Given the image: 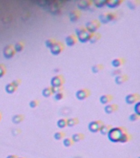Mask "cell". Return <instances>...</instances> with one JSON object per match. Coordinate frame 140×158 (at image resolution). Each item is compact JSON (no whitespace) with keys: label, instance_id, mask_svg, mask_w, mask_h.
Instances as JSON below:
<instances>
[{"label":"cell","instance_id":"cell-10","mask_svg":"<svg viewBox=\"0 0 140 158\" xmlns=\"http://www.w3.org/2000/svg\"><path fill=\"white\" fill-rule=\"evenodd\" d=\"M140 99V95L138 93H131L125 96V102L129 105L134 104Z\"/></svg>","mask_w":140,"mask_h":158},{"label":"cell","instance_id":"cell-18","mask_svg":"<svg viewBox=\"0 0 140 158\" xmlns=\"http://www.w3.org/2000/svg\"><path fill=\"white\" fill-rule=\"evenodd\" d=\"M113 100V96L111 94H105V95H103L100 97V102L103 105H106V104H108L110 103L112 100Z\"/></svg>","mask_w":140,"mask_h":158},{"label":"cell","instance_id":"cell-38","mask_svg":"<svg viewBox=\"0 0 140 158\" xmlns=\"http://www.w3.org/2000/svg\"><path fill=\"white\" fill-rule=\"evenodd\" d=\"M139 107H140V102L138 101V103L135 105L134 106V112L135 114H137L138 115H140V110H139Z\"/></svg>","mask_w":140,"mask_h":158},{"label":"cell","instance_id":"cell-12","mask_svg":"<svg viewBox=\"0 0 140 158\" xmlns=\"http://www.w3.org/2000/svg\"><path fill=\"white\" fill-rule=\"evenodd\" d=\"M78 42V39L76 37L75 34H70L68 36L66 37V44L68 45V46H73V45H76Z\"/></svg>","mask_w":140,"mask_h":158},{"label":"cell","instance_id":"cell-16","mask_svg":"<svg viewBox=\"0 0 140 158\" xmlns=\"http://www.w3.org/2000/svg\"><path fill=\"white\" fill-rule=\"evenodd\" d=\"M128 76L126 74H120V75L115 77V82L117 85H121L123 83H125V82L128 81Z\"/></svg>","mask_w":140,"mask_h":158},{"label":"cell","instance_id":"cell-30","mask_svg":"<svg viewBox=\"0 0 140 158\" xmlns=\"http://www.w3.org/2000/svg\"><path fill=\"white\" fill-rule=\"evenodd\" d=\"M57 125H58V128H65V127H66L67 126V124H66V119H60V120H58V121L57 122Z\"/></svg>","mask_w":140,"mask_h":158},{"label":"cell","instance_id":"cell-32","mask_svg":"<svg viewBox=\"0 0 140 158\" xmlns=\"http://www.w3.org/2000/svg\"><path fill=\"white\" fill-rule=\"evenodd\" d=\"M66 133L64 132H62V131H59V132H57L54 134V138L56 140H62L63 138H65Z\"/></svg>","mask_w":140,"mask_h":158},{"label":"cell","instance_id":"cell-1","mask_svg":"<svg viewBox=\"0 0 140 158\" xmlns=\"http://www.w3.org/2000/svg\"><path fill=\"white\" fill-rule=\"evenodd\" d=\"M127 129L124 127H115V128H112L110 132L108 133V139L112 142V143H119L120 138L123 133L126 132Z\"/></svg>","mask_w":140,"mask_h":158},{"label":"cell","instance_id":"cell-41","mask_svg":"<svg viewBox=\"0 0 140 158\" xmlns=\"http://www.w3.org/2000/svg\"><path fill=\"white\" fill-rule=\"evenodd\" d=\"M53 89V93L55 94L57 92H59L61 91H63V87H52Z\"/></svg>","mask_w":140,"mask_h":158},{"label":"cell","instance_id":"cell-33","mask_svg":"<svg viewBox=\"0 0 140 158\" xmlns=\"http://www.w3.org/2000/svg\"><path fill=\"white\" fill-rule=\"evenodd\" d=\"M57 40L54 39V38H50V39H48V40L45 41V45H46V47L47 48H49L50 49L52 46H53L54 44L56 43Z\"/></svg>","mask_w":140,"mask_h":158},{"label":"cell","instance_id":"cell-36","mask_svg":"<svg viewBox=\"0 0 140 158\" xmlns=\"http://www.w3.org/2000/svg\"><path fill=\"white\" fill-rule=\"evenodd\" d=\"M6 73H7V69H6L5 65L3 63H0V78H3Z\"/></svg>","mask_w":140,"mask_h":158},{"label":"cell","instance_id":"cell-24","mask_svg":"<svg viewBox=\"0 0 140 158\" xmlns=\"http://www.w3.org/2000/svg\"><path fill=\"white\" fill-rule=\"evenodd\" d=\"M112 126L110 125V124H103V125L102 126V128H100L99 132H100L103 135H108V133H109L111 129H112Z\"/></svg>","mask_w":140,"mask_h":158},{"label":"cell","instance_id":"cell-13","mask_svg":"<svg viewBox=\"0 0 140 158\" xmlns=\"http://www.w3.org/2000/svg\"><path fill=\"white\" fill-rule=\"evenodd\" d=\"M81 17V13H80V10H77V9H75L70 12V19L71 22H77L79 19Z\"/></svg>","mask_w":140,"mask_h":158},{"label":"cell","instance_id":"cell-19","mask_svg":"<svg viewBox=\"0 0 140 158\" xmlns=\"http://www.w3.org/2000/svg\"><path fill=\"white\" fill-rule=\"evenodd\" d=\"M71 139H72L73 143H78V142H80L85 139V134L82 133H76L73 134Z\"/></svg>","mask_w":140,"mask_h":158},{"label":"cell","instance_id":"cell-26","mask_svg":"<svg viewBox=\"0 0 140 158\" xmlns=\"http://www.w3.org/2000/svg\"><path fill=\"white\" fill-rule=\"evenodd\" d=\"M42 94L44 97H49V96H51L53 94L52 87H46L45 88H44V90L42 91Z\"/></svg>","mask_w":140,"mask_h":158},{"label":"cell","instance_id":"cell-37","mask_svg":"<svg viewBox=\"0 0 140 158\" xmlns=\"http://www.w3.org/2000/svg\"><path fill=\"white\" fill-rule=\"evenodd\" d=\"M139 119V115H138L137 114L133 113L132 115H130V120L134 122V121H137Z\"/></svg>","mask_w":140,"mask_h":158},{"label":"cell","instance_id":"cell-28","mask_svg":"<svg viewBox=\"0 0 140 158\" xmlns=\"http://www.w3.org/2000/svg\"><path fill=\"white\" fill-rule=\"evenodd\" d=\"M104 66L102 63H97L95 65H93L92 67V71L93 73H100L101 71L103 70Z\"/></svg>","mask_w":140,"mask_h":158},{"label":"cell","instance_id":"cell-43","mask_svg":"<svg viewBox=\"0 0 140 158\" xmlns=\"http://www.w3.org/2000/svg\"><path fill=\"white\" fill-rule=\"evenodd\" d=\"M7 158H18L17 156L16 155H9Z\"/></svg>","mask_w":140,"mask_h":158},{"label":"cell","instance_id":"cell-35","mask_svg":"<svg viewBox=\"0 0 140 158\" xmlns=\"http://www.w3.org/2000/svg\"><path fill=\"white\" fill-rule=\"evenodd\" d=\"M39 105H40V100L38 99H34V100H30V104H29L30 108H36Z\"/></svg>","mask_w":140,"mask_h":158},{"label":"cell","instance_id":"cell-11","mask_svg":"<svg viewBox=\"0 0 140 158\" xmlns=\"http://www.w3.org/2000/svg\"><path fill=\"white\" fill-rule=\"evenodd\" d=\"M78 7L80 9L83 10H86L91 8V6L93 4V0H78Z\"/></svg>","mask_w":140,"mask_h":158},{"label":"cell","instance_id":"cell-27","mask_svg":"<svg viewBox=\"0 0 140 158\" xmlns=\"http://www.w3.org/2000/svg\"><path fill=\"white\" fill-rule=\"evenodd\" d=\"M79 120H78V118H69L66 120V124H67V126H69V127H74V126L77 125L78 124H79Z\"/></svg>","mask_w":140,"mask_h":158},{"label":"cell","instance_id":"cell-17","mask_svg":"<svg viewBox=\"0 0 140 158\" xmlns=\"http://www.w3.org/2000/svg\"><path fill=\"white\" fill-rule=\"evenodd\" d=\"M125 59L123 58H115L114 59L112 62V64L113 67H115V68H120L121 66L124 65V63H125Z\"/></svg>","mask_w":140,"mask_h":158},{"label":"cell","instance_id":"cell-42","mask_svg":"<svg viewBox=\"0 0 140 158\" xmlns=\"http://www.w3.org/2000/svg\"><path fill=\"white\" fill-rule=\"evenodd\" d=\"M21 133V130L20 128H14L13 130V135H18V134H20V133Z\"/></svg>","mask_w":140,"mask_h":158},{"label":"cell","instance_id":"cell-34","mask_svg":"<svg viewBox=\"0 0 140 158\" xmlns=\"http://www.w3.org/2000/svg\"><path fill=\"white\" fill-rule=\"evenodd\" d=\"M73 141L71 139V138H66L63 140V145L68 148V147H70V146L73 145Z\"/></svg>","mask_w":140,"mask_h":158},{"label":"cell","instance_id":"cell-20","mask_svg":"<svg viewBox=\"0 0 140 158\" xmlns=\"http://www.w3.org/2000/svg\"><path fill=\"white\" fill-rule=\"evenodd\" d=\"M131 138H132V136L128 133V131H126V132H125V133H123L122 135H121V137H120V141H119V143H128V142H130V141L131 140Z\"/></svg>","mask_w":140,"mask_h":158},{"label":"cell","instance_id":"cell-5","mask_svg":"<svg viewBox=\"0 0 140 158\" xmlns=\"http://www.w3.org/2000/svg\"><path fill=\"white\" fill-rule=\"evenodd\" d=\"M65 83V78L62 75L58 74V75L54 76L52 79H51V87H63Z\"/></svg>","mask_w":140,"mask_h":158},{"label":"cell","instance_id":"cell-29","mask_svg":"<svg viewBox=\"0 0 140 158\" xmlns=\"http://www.w3.org/2000/svg\"><path fill=\"white\" fill-rule=\"evenodd\" d=\"M65 97H66V93H65V91H64V90H63V91H59V92L55 93L54 99H55L56 100H63V99H64Z\"/></svg>","mask_w":140,"mask_h":158},{"label":"cell","instance_id":"cell-4","mask_svg":"<svg viewBox=\"0 0 140 158\" xmlns=\"http://www.w3.org/2000/svg\"><path fill=\"white\" fill-rule=\"evenodd\" d=\"M65 50V45L62 42L57 40L54 45L50 48V52L53 54V55H58L61 53L63 52V50Z\"/></svg>","mask_w":140,"mask_h":158},{"label":"cell","instance_id":"cell-22","mask_svg":"<svg viewBox=\"0 0 140 158\" xmlns=\"http://www.w3.org/2000/svg\"><path fill=\"white\" fill-rule=\"evenodd\" d=\"M24 120H25V116H24V115H21V114H17V115H15L13 116V122L16 124L21 123Z\"/></svg>","mask_w":140,"mask_h":158},{"label":"cell","instance_id":"cell-25","mask_svg":"<svg viewBox=\"0 0 140 158\" xmlns=\"http://www.w3.org/2000/svg\"><path fill=\"white\" fill-rule=\"evenodd\" d=\"M25 48V42L22 40L17 41L16 43V45H14V49H15L16 52H21Z\"/></svg>","mask_w":140,"mask_h":158},{"label":"cell","instance_id":"cell-2","mask_svg":"<svg viewBox=\"0 0 140 158\" xmlns=\"http://www.w3.org/2000/svg\"><path fill=\"white\" fill-rule=\"evenodd\" d=\"M92 33L89 32L85 26H80L75 30V35L77 37L78 40H80V42L86 43L89 41V39L91 37Z\"/></svg>","mask_w":140,"mask_h":158},{"label":"cell","instance_id":"cell-21","mask_svg":"<svg viewBox=\"0 0 140 158\" xmlns=\"http://www.w3.org/2000/svg\"><path fill=\"white\" fill-rule=\"evenodd\" d=\"M102 35H101L100 33L98 32H93L91 34V37L89 39V42L92 43V44H94V43L98 42V40H100Z\"/></svg>","mask_w":140,"mask_h":158},{"label":"cell","instance_id":"cell-6","mask_svg":"<svg viewBox=\"0 0 140 158\" xmlns=\"http://www.w3.org/2000/svg\"><path fill=\"white\" fill-rule=\"evenodd\" d=\"M16 53L17 52H16L15 49H14V46L12 45H8L3 48V56H4L6 59H10L13 58V57L15 56Z\"/></svg>","mask_w":140,"mask_h":158},{"label":"cell","instance_id":"cell-31","mask_svg":"<svg viewBox=\"0 0 140 158\" xmlns=\"http://www.w3.org/2000/svg\"><path fill=\"white\" fill-rule=\"evenodd\" d=\"M107 0H93V3H94V5L98 8H102L104 5H106Z\"/></svg>","mask_w":140,"mask_h":158},{"label":"cell","instance_id":"cell-39","mask_svg":"<svg viewBox=\"0 0 140 158\" xmlns=\"http://www.w3.org/2000/svg\"><path fill=\"white\" fill-rule=\"evenodd\" d=\"M120 74H122V71H121V69H120V68L115 69V70L113 71L112 73V75L115 76V77H117V76L120 75Z\"/></svg>","mask_w":140,"mask_h":158},{"label":"cell","instance_id":"cell-8","mask_svg":"<svg viewBox=\"0 0 140 158\" xmlns=\"http://www.w3.org/2000/svg\"><path fill=\"white\" fill-rule=\"evenodd\" d=\"M100 27V22L98 20H92L86 23V30L90 33L96 32V30Z\"/></svg>","mask_w":140,"mask_h":158},{"label":"cell","instance_id":"cell-23","mask_svg":"<svg viewBox=\"0 0 140 158\" xmlns=\"http://www.w3.org/2000/svg\"><path fill=\"white\" fill-rule=\"evenodd\" d=\"M17 90V87L16 86L13 85V83H8V84H7V86L5 87V91L8 93V94H13V93L16 92Z\"/></svg>","mask_w":140,"mask_h":158},{"label":"cell","instance_id":"cell-9","mask_svg":"<svg viewBox=\"0 0 140 158\" xmlns=\"http://www.w3.org/2000/svg\"><path fill=\"white\" fill-rule=\"evenodd\" d=\"M90 95H91V92L87 88H81L80 90H78L75 93V96H76L78 100H84L85 99H87V98L89 97Z\"/></svg>","mask_w":140,"mask_h":158},{"label":"cell","instance_id":"cell-14","mask_svg":"<svg viewBox=\"0 0 140 158\" xmlns=\"http://www.w3.org/2000/svg\"><path fill=\"white\" fill-rule=\"evenodd\" d=\"M118 110V105L116 104H110V105H106L104 111L107 114H112L116 112Z\"/></svg>","mask_w":140,"mask_h":158},{"label":"cell","instance_id":"cell-7","mask_svg":"<svg viewBox=\"0 0 140 158\" xmlns=\"http://www.w3.org/2000/svg\"><path fill=\"white\" fill-rule=\"evenodd\" d=\"M103 124H103V122L102 120H93L92 122H90L89 124V129L92 133H97V132H99L100 128H102V126Z\"/></svg>","mask_w":140,"mask_h":158},{"label":"cell","instance_id":"cell-45","mask_svg":"<svg viewBox=\"0 0 140 158\" xmlns=\"http://www.w3.org/2000/svg\"><path fill=\"white\" fill-rule=\"evenodd\" d=\"M18 158H25V157H18Z\"/></svg>","mask_w":140,"mask_h":158},{"label":"cell","instance_id":"cell-3","mask_svg":"<svg viewBox=\"0 0 140 158\" xmlns=\"http://www.w3.org/2000/svg\"><path fill=\"white\" fill-rule=\"evenodd\" d=\"M118 18H119V16H118L117 13H104L99 17L100 21L103 23H108L117 20Z\"/></svg>","mask_w":140,"mask_h":158},{"label":"cell","instance_id":"cell-15","mask_svg":"<svg viewBox=\"0 0 140 158\" xmlns=\"http://www.w3.org/2000/svg\"><path fill=\"white\" fill-rule=\"evenodd\" d=\"M123 1L124 0H107L106 5H108L111 8H116L123 3Z\"/></svg>","mask_w":140,"mask_h":158},{"label":"cell","instance_id":"cell-40","mask_svg":"<svg viewBox=\"0 0 140 158\" xmlns=\"http://www.w3.org/2000/svg\"><path fill=\"white\" fill-rule=\"evenodd\" d=\"M12 83H13V85L16 86L17 87H18L21 85V79H19V78H17V79H15V80H13Z\"/></svg>","mask_w":140,"mask_h":158},{"label":"cell","instance_id":"cell-44","mask_svg":"<svg viewBox=\"0 0 140 158\" xmlns=\"http://www.w3.org/2000/svg\"><path fill=\"white\" fill-rule=\"evenodd\" d=\"M0 120H1V113H0Z\"/></svg>","mask_w":140,"mask_h":158}]
</instances>
